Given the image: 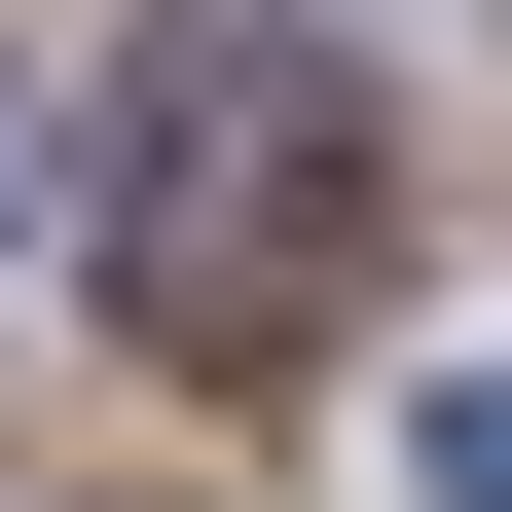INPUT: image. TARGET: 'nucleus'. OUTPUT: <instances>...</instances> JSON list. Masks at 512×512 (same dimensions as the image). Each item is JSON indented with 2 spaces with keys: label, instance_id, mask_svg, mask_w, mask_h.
<instances>
[{
  "label": "nucleus",
  "instance_id": "f03ea898",
  "mask_svg": "<svg viewBox=\"0 0 512 512\" xmlns=\"http://www.w3.org/2000/svg\"><path fill=\"white\" fill-rule=\"evenodd\" d=\"M439 512H512V403H439Z\"/></svg>",
  "mask_w": 512,
  "mask_h": 512
},
{
  "label": "nucleus",
  "instance_id": "f257e3e1",
  "mask_svg": "<svg viewBox=\"0 0 512 512\" xmlns=\"http://www.w3.org/2000/svg\"><path fill=\"white\" fill-rule=\"evenodd\" d=\"M366 256H403V110L293 0H183L147 110H110V330L147 366H293V330H366Z\"/></svg>",
  "mask_w": 512,
  "mask_h": 512
}]
</instances>
